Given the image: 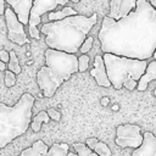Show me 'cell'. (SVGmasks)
I'll use <instances>...</instances> for the list:
<instances>
[{
	"instance_id": "obj_1",
	"label": "cell",
	"mask_w": 156,
	"mask_h": 156,
	"mask_svg": "<svg viewBox=\"0 0 156 156\" xmlns=\"http://www.w3.org/2000/svg\"><path fill=\"white\" fill-rule=\"evenodd\" d=\"M98 37L104 54L147 60L156 50V10L146 0H138L119 21L105 16Z\"/></svg>"
},
{
	"instance_id": "obj_2",
	"label": "cell",
	"mask_w": 156,
	"mask_h": 156,
	"mask_svg": "<svg viewBox=\"0 0 156 156\" xmlns=\"http://www.w3.org/2000/svg\"><path fill=\"white\" fill-rule=\"evenodd\" d=\"M96 13H93L90 17L76 15L61 21L44 23L40 32L46 35L45 43L50 49L67 54H76L87 39V34L96 24Z\"/></svg>"
},
{
	"instance_id": "obj_3",
	"label": "cell",
	"mask_w": 156,
	"mask_h": 156,
	"mask_svg": "<svg viewBox=\"0 0 156 156\" xmlns=\"http://www.w3.org/2000/svg\"><path fill=\"white\" fill-rule=\"evenodd\" d=\"M45 63L37 73V82L44 96L51 98L65 80L78 72V58L74 54L49 48L45 50Z\"/></svg>"
},
{
	"instance_id": "obj_4",
	"label": "cell",
	"mask_w": 156,
	"mask_h": 156,
	"mask_svg": "<svg viewBox=\"0 0 156 156\" xmlns=\"http://www.w3.org/2000/svg\"><path fill=\"white\" fill-rule=\"evenodd\" d=\"M34 96L24 93L15 106L0 102V149L27 132L32 122Z\"/></svg>"
},
{
	"instance_id": "obj_5",
	"label": "cell",
	"mask_w": 156,
	"mask_h": 156,
	"mask_svg": "<svg viewBox=\"0 0 156 156\" xmlns=\"http://www.w3.org/2000/svg\"><path fill=\"white\" fill-rule=\"evenodd\" d=\"M102 57L107 77L115 89H121L128 79L139 82L147 67L146 60L129 58L113 54H104Z\"/></svg>"
},
{
	"instance_id": "obj_6",
	"label": "cell",
	"mask_w": 156,
	"mask_h": 156,
	"mask_svg": "<svg viewBox=\"0 0 156 156\" xmlns=\"http://www.w3.org/2000/svg\"><path fill=\"white\" fill-rule=\"evenodd\" d=\"M117 136L115 143L121 147L138 149L144 140V135L140 132V127L136 124H121L117 127Z\"/></svg>"
},
{
	"instance_id": "obj_7",
	"label": "cell",
	"mask_w": 156,
	"mask_h": 156,
	"mask_svg": "<svg viewBox=\"0 0 156 156\" xmlns=\"http://www.w3.org/2000/svg\"><path fill=\"white\" fill-rule=\"evenodd\" d=\"M5 21L7 24V38L9 40L18 44L24 45L28 43L26 32H24V24H22L17 17V15L13 12L12 9L5 10Z\"/></svg>"
},
{
	"instance_id": "obj_8",
	"label": "cell",
	"mask_w": 156,
	"mask_h": 156,
	"mask_svg": "<svg viewBox=\"0 0 156 156\" xmlns=\"http://www.w3.org/2000/svg\"><path fill=\"white\" fill-rule=\"evenodd\" d=\"M69 0H34L29 13V28L34 29L41 22V16L46 12H51L58 5H66Z\"/></svg>"
},
{
	"instance_id": "obj_9",
	"label": "cell",
	"mask_w": 156,
	"mask_h": 156,
	"mask_svg": "<svg viewBox=\"0 0 156 156\" xmlns=\"http://www.w3.org/2000/svg\"><path fill=\"white\" fill-rule=\"evenodd\" d=\"M138 0H111L110 1V13L107 15L115 21H119L127 17L135 7Z\"/></svg>"
},
{
	"instance_id": "obj_10",
	"label": "cell",
	"mask_w": 156,
	"mask_h": 156,
	"mask_svg": "<svg viewBox=\"0 0 156 156\" xmlns=\"http://www.w3.org/2000/svg\"><path fill=\"white\" fill-rule=\"evenodd\" d=\"M5 1L11 6L13 12L17 15L20 22L22 24H28L29 13L34 0H5Z\"/></svg>"
},
{
	"instance_id": "obj_11",
	"label": "cell",
	"mask_w": 156,
	"mask_h": 156,
	"mask_svg": "<svg viewBox=\"0 0 156 156\" xmlns=\"http://www.w3.org/2000/svg\"><path fill=\"white\" fill-rule=\"evenodd\" d=\"M91 77L95 78L96 83L100 87H105L108 88L111 87V82L107 77V72H106V67H105V62H104V57L100 55H96L94 58V68L90 71Z\"/></svg>"
},
{
	"instance_id": "obj_12",
	"label": "cell",
	"mask_w": 156,
	"mask_h": 156,
	"mask_svg": "<svg viewBox=\"0 0 156 156\" xmlns=\"http://www.w3.org/2000/svg\"><path fill=\"white\" fill-rule=\"evenodd\" d=\"M143 144L132 152V156H156V136L151 132H145Z\"/></svg>"
},
{
	"instance_id": "obj_13",
	"label": "cell",
	"mask_w": 156,
	"mask_h": 156,
	"mask_svg": "<svg viewBox=\"0 0 156 156\" xmlns=\"http://www.w3.org/2000/svg\"><path fill=\"white\" fill-rule=\"evenodd\" d=\"M155 79H156V61L154 60V61H151L150 63H147L146 71H145V73L141 76V78L139 79L136 89H138L139 91L146 90L147 84H149L151 80H155Z\"/></svg>"
},
{
	"instance_id": "obj_14",
	"label": "cell",
	"mask_w": 156,
	"mask_h": 156,
	"mask_svg": "<svg viewBox=\"0 0 156 156\" xmlns=\"http://www.w3.org/2000/svg\"><path fill=\"white\" fill-rule=\"evenodd\" d=\"M49 151V147L48 145L41 141V140H38V141H34V144L27 149H24L18 156H41L44 154H46Z\"/></svg>"
},
{
	"instance_id": "obj_15",
	"label": "cell",
	"mask_w": 156,
	"mask_h": 156,
	"mask_svg": "<svg viewBox=\"0 0 156 156\" xmlns=\"http://www.w3.org/2000/svg\"><path fill=\"white\" fill-rule=\"evenodd\" d=\"M76 15H78L76 10H73V9L69 7V6H66V7H63V10H61V11H55V12L51 11V12L48 15V20H49L50 22L61 21V20H63V18H67V17H69V16H76Z\"/></svg>"
},
{
	"instance_id": "obj_16",
	"label": "cell",
	"mask_w": 156,
	"mask_h": 156,
	"mask_svg": "<svg viewBox=\"0 0 156 156\" xmlns=\"http://www.w3.org/2000/svg\"><path fill=\"white\" fill-rule=\"evenodd\" d=\"M68 144H57L55 143L46 154L41 156H67L68 154Z\"/></svg>"
},
{
	"instance_id": "obj_17",
	"label": "cell",
	"mask_w": 156,
	"mask_h": 156,
	"mask_svg": "<svg viewBox=\"0 0 156 156\" xmlns=\"http://www.w3.org/2000/svg\"><path fill=\"white\" fill-rule=\"evenodd\" d=\"M50 121V117L48 115L46 111H40L37 116H34L33 121L30 122V128L34 130V132H39L40 130V127H41V123H48Z\"/></svg>"
},
{
	"instance_id": "obj_18",
	"label": "cell",
	"mask_w": 156,
	"mask_h": 156,
	"mask_svg": "<svg viewBox=\"0 0 156 156\" xmlns=\"http://www.w3.org/2000/svg\"><path fill=\"white\" fill-rule=\"evenodd\" d=\"M7 67H9V71L13 72L15 74L21 73V66L18 63V58H17L15 51H10V61L7 63Z\"/></svg>"
},
{
	"instance_id": "obj_19",
	"label": "cell",
	"mask_w": 156,
	"mask_h": 156,
	"mask_svg": "<svg viewBox=\"0 0 156 156\" xmlns=\"http://www.w3.org/2000/svg\"><path fill=\"white\" fill-rule=\"evenodd\" d=\"M73 147H74V150H76L78 156H89L93 152V150H90L83 143H76V144H73Z\"/></svg>"
},
{
	"instance_id": "obj_20",
	"label": "cell",
	"mask_w": 156,
	"mask_h": 156,
	"mask_svg": "<svg viewBox=\"0 0 156 156\" xmlns=\"http://www.w3.org/2000/svg\"><path fill=\"white\" fill-rule=\"evenodd\" d=\"M94 152H96L99 156H111V150L102 141H99L96 144V146L94 147Z\"/></svg>"
},
{
	"instance_id": "obj_21",
	"label": "cell",
	"mask_w": 156,
	"mask_h": 156,
	"mask_svg": "<svg viewBox=\"0 0 156 156\" xmlns=\"http://www.w3.org/2000/svg\"><path fill=\"white\" fill-rule=\"evenodd\" d=\"M88 65H89V57L87 55H82L78 57V72L87 71Z\"/></svg>"
},
{
	"instance_id": "obj_22",
	"label": "cell",
	"mask_w": 156,
	"mask_h": 156,
	"mask_svg": "<svg viewBox=\"0 0 156 156\" xmlns=\"http://www.w3.org/2000/svg\"><path fill=\"white\" fill-rule=\"evenodd\" d=\"M16 84V74L9 69H5V85L12 87Z\"/></svg>"
},
{
	"instance_id": "obj_23",
	"label": "cell",
	"mask_w": 156,
	"mask_h": 156,
	"mask_svg": "<svg viewBox=\"0 0 156 156\" xmlns=\"http://www.w3.org/2000/svg\"><path fill=\"white\" fill-rule=\"evenodd\" d=\"M93 43H94V39H93V37H87V39L84 40V43H83V45L80 46V51H82V54H87L90 49H91V46H93Z\"/></svg>"
},
{
	"instance_id": "obj_24",
	"label": "cell",
	"mask_w": 156,
	"mask_h": 156,
	"mask_svg": "<svg viewBox=\"0 0 156 156\" xmlns=\"http://www.w3.org/2000/svg\"><path fill=\"white\" fill-rule=\"evenodd\" d=\"M46 112H48L50 119H54V121H56V122H58V121L61 119V113H60L57 110H55V108L51 107V108H49Z\"/></svg>"
},
{
	"instance_id": "obj_25",
	"label": "cell",
	"mask_w": 156,
	"mask_h": 156,
	"mask_svg": "<svg viewBox=\"0 0 156 156\" xmlns=\"http://www.w3.org/2000/svg\"><path fill=\"white\" fill-rule=\"evenodd\" d=\"M123 87H124V88H127L128 90H133V89H135V88L138 87V82H136V80H134V79H128V80H126V82H124Z\"/></svg>"
},
{
	"instance_id": "obj_26",
	"label": "cell",
	"mask_w": 156,
	"mask_h": 156,
	"mask_svg": "<svg viewBox=\"0 0 156 156\" xmlns=\"http://www.w3.org/2000/svg\"><path fill=\"white\" fill-rule=\"evenodd\" d=\"M98 143H99V140H98L96 138H88V139L85 140V145H87L90 150H94V147L96 146Z\"/></svg>"
},
{
	"instance_id": "obj_27",
	"label": "cell",
	"mask_w": 156,
	"mask_h": 156,
	"mask_svg": "<svg viewBox=\"0 0 156 156\" xmlns=\"http://www.w3.org/2000/svg\"><path fill=\"white\" fill-rule=\"evenodd\" d=\"M0 61H2L4 63H9V61H10V52H7L6 50H0Z\"/></svg>"
},
{
	"instance_id": "obj_28",
	"label": "cell",
	"mask_w": 156,
	"mask_h": 156,
	"mask_svg": "<svg viewBox=\"0 0 156 156\" xmlns=\"http://www.w3.org/2000/svg\"><path fill=\"white\" fill-rule=\"evenodd\" d=\"M5 10V0H0V15H4Z\"/></svg>"
},
{
	"instance_id": "obj_29",
	"label": "cell",
	"mask_w": 156,
	"mask_h": 156,
	"mask_svg": "<svg viewBox=\"0 0 156 156\" xmlns=\"http://www.w3.org/2000/svg\"><path fill=\"white\" fill-rule=\"evenodd\" d=\"M150 4H151V6L156 10V0H150Z\"/></svg>"
},
{
	"instance_id": "obj_30",
	"label": "cell",
	"mask_w": 156,
	"mask_h": 156,
	"mask_svg": "<svg viewBox=\"0 0 156 156\" xmlns=\"http://www.w3.org/2000/svg\"><path fill=\"white\" fill-rule=\"evenodd\" d=\"M0 71H5V63L2 61H0Z\"/></svg>"
},
{
	"instance_id": "obj_31",
	"label": "cell",
	"mask_w": 156,
	"mask_h": 156,
	"mask_svg": "<svg viewBox=\"0 0 156 156\" xmlns=\"http://www.w3.org/2000/svg\"><path fill=\"white\" fill-rule=\"evenodd\" d=\"M67 156H78V155H77V154H73V152H68Z\"/></svg>"
},
{
	"instance_id": "obj_32",
	"label": "cell",
	"mask_w": 156,
	"mask_h": 156,
	"mask_svg": "<svg viewBox=\"0 0 156 156\" xmlns=\"http://www.w3.org/2000/svg\"><path fill=\"white\" fill-rule=\"evenodd\" d=\"M89 156H99V155H98V154H96V152H91V154H90V155H89Z\"/></svg>"
},
{
	"instance_id": "obj_33",
	"label": "cell",
	"mask_w": 156,
	"mask_h": 156,
	"mask_svg": "<svg viewBox=\"0 0 156 156\" xmlns=\"http://www.w3.org/2000/svg\"><path fill=\"white\" fill-rule=\"evenodd\" d=\"M152 57H154V60L156 61V50H155V52H154V55H152Z\"/></svg>"
},
{
	"instance_id": "obj_34",
	"label": "cell",
	"mask_w": 156,
	"mask_h": 156,
	"mask_svg": "<svg viewBox=\"0 0 156 156\" xmlns=\"http://www.w3.org/2000/svg\"><path fill=\"white\" fill-rule=\"evenodd\" d=\"M73 2H79V0H72Z\"/></svg>"
},
{
	"instance_id": "obj_35",
	"label": "cell",
	"mask_w": 156,
	"mask_h": 156,
	"mask_svg": "<svg viewBox=\"0 0 156 156\" xmlns=\"http://www.w3.org/2000/svg\"><path fill=\"white\" fill-rule=\"evenodd\" d=\"M154 94H155V96H156V88H155V90H154Z\"/></svg>"
}]
</instances>
